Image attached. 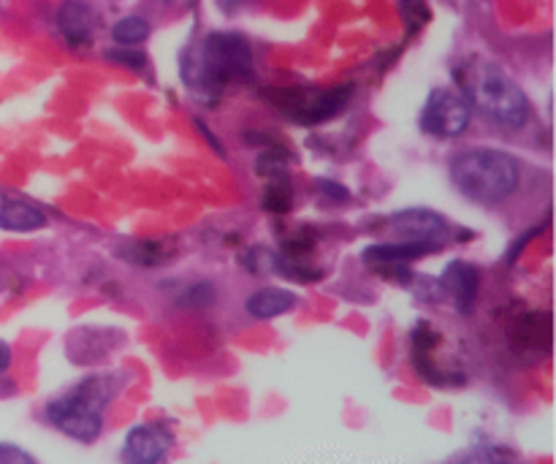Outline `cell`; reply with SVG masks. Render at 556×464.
<instances>
[{
  "label": "cell",
  "instance_id": "cell-15",
  "mask_svg": "<svg viewBox=\"0 0 556 464\" xmlns=\"http://www.w3.org/2000/svg\"><path fill=\"white\" fill-rule=\"evenodd\" d=\"M119 255H125V259L136 266H157L163 264V261L172 259L174 250H163V244L155 242H136L134 248L119 250Z\"/></svg>",
  "mask_w": 556,
  "mask_h": 464
},
{
  "label": "cell",
  "instance_id": "cell-7",
  "mask_svg": "<svg viewBox=\"0 0 556 464\" xmlns=\"http://www.w3.org/2000/svg\"><path fill=\"white\" fill-rule=\"evenodd\" d=\"M391 228H394L405 242H421L429 244L432 250L443 248L451 239V231H454V226L432 210L396 212V215L391 217Z\"/></svg>",
  "mask_w": 556,
  "mask_h": 464
},
{
  "label": "cell",
  "instance_id": "cell-14",
  "mask_svg": "<svg viewBox=\"0 0 556 464\" xmlns=\"http://www.w3.org/2000/svg\"><path fill=\"white\" fill-rule=\"evenodd\" d=\"M112 38L119 47H136V43L150 38V22L144 16H123V20L114 22Z\"/></svg>",
  "mask_w": 556,
  "mask_h": 464
},
{
  "label": "cell",
  "instance_id": "cell-13",
  "mask_svg": "<svg viewBox=\"0 0 556 464\" xmlns=\"http://www.w3.org/2000/svg\"><path fill=\"white\" fill-rule=\"evenodd\" d=\"M90 25L92 16L87 11L85 3H65L63 11H60V27H63V36L68 38L71 43H85L90 38Z\"/></svg>",
  "mask_w": 556,
  "mask_h": 464
},
{
  "label": "cell",
  "instance_id": "cell-2",
  "mask_svg": "<svg viewBox=\"0 0 556 464\" xmlns=\"http://www.w3.org/2000/svg\"><path fill=\"white\" fill-rule=\"evenodd\" d=\"M182 79L199 96H217L228 81L255 79L253 49L237 33H210L201 49L188 52Z\"/></svg>",
  "mask_w": 556,
  "mask_h": 464
},
{
  "label": "cell",
  "instance_id": "cell-18",
  "mask_svg": "<svg viewBox=\"0 0 556 464\" xmlns=\"http://www.w3.org/2000/svg\"><path fill=\"white\" fill-rule=\"evenodd\" d=\"M109 60H114V63L130 65V68H141V65L147 63L144 54L134 52V49H109Z\"/></svg>",
  "mask_w": 556,
  "mask_h": 464
},
{
  "label": "cell",
  "instance_id": "cell-6",
  "mask_svg": "<svg viewBox=\"0 0 556 464\" xmlns=\"http://www.w3.org/2000/svg\"><path fill=\"white\" fill-rule=\"evenodd\" d=\"M472 106L456 87H434L421 109V130L434 139H454L470 128Z\"/></svg>",
  "mask_w": 556,
  "mask_h": 464
},
{
  "label": "cell",
  "instance_id": "cell-9",
  "mask_svg": "<svg viewBox=\"0 0 556 464\" xmlns=\"http://www.w3.org/2000/svg\"><path fill=\"white\" fill-rule=\"evenodd\" d=\"M440 286H443V291L448 293L451 302L462 315H470L478 297V286H481V272L467 264V261H451L445 266L443 277H440Z\"/></svg>",
  "mask_w": 556,
  "mask_h": 464
},
{
  "label": "cell",
  "instance_id": "cell-11",
  "mask_svg": "<svg viewBox=\"0 0 556 464\" xmlns=\"http://www.w3.org/2000/svg\"><path fill=\"white\" fill-rule=\"evenodd\" d=\"M293 304H296V293L286 291V288H261V291L250 293L244 310H248L250 318L269 321L277 315H286Z\"/></svg>",
  "mask_w": 556,
  "mask_h": 464
},
{
  "label": "cell",
  "instance_id": "cell-12",
  "mask_svg": "<svg viewBox=\"0 0 556 464\" xmlns=\"http://www.w3.org/2000/svg\"><path fill=\"white\" fill-rule=\"evenodd\" d=\"M47 226V215L25 201H0V228L3 231H36Z\"/></svg>",
  "mask_w": 556,
  "mask_h": 464
},
{
  "label": "cell",
  "instance_id": "cell-19",
  "mask_svg": "<svg viewBox=\"0 0 556 464\" xmlns=\"http://www.w3.org/2000/svg\"><path fill=\"white\" fill-rule=\"evenodd\" d=\"M282 248H286V253L291 255V259H302V255H307L309 250H313V237H309V234H302V237L288 239Z\"/></svg>",
  "mask_w": 556,
  "mask_h": 464
},
{
  "label": "cell",
  "instance_id": "cell-16",
  "mask_svg": "<svg viewBox=\"0 0 556 464\" xmlns=\"http://www.w3.org/2000/svg\"><path fill=\"white\" fill-rule=\"evenodd\" d=\"M291 201H293L291 188H288V185H282L280 179H271V185H269V188H266V193H264V206H266V210L277 212V215H282V212L291 210Z\"/></svg>",
  "mask_w": 556,
  "mask_h": 464
},
{
  "label": "cell",
  "instance_id": "cell-4",
  "mask_svg": "<svg viewBox=\"0 0 556 464\" xmlns=\"http://www.w3.org/2000/svg\"><path fill=\"white\" fill-rule=\"evenodd\" d=\"M114 384L103 375H90L68 394L58 397L47 405V422L68 438L90 443L103 429V411L114 397Z\"/></svg>",
  "mask_w": 556,
  "mask_h": 464
},
{
  "label": "cell",
  "instance_id": "cell-10",
  "mask_svg": "<svg viewBox=\"0 0 556 464\" xmlns=\"http://www.w3.org/2000/svg\"><path fill=\"white\" fill-rule=\"evenodd\" d=\"M427 253H434V250L429 248V244H421V242L369 244V248L362 253V259H364V264L372 266L375 272L386 275V272H391V269H402V266L410 264V261L424 259Z\"/></svg>",
  "mask_w": 556,
  "mask_h": 464
},
{
  "label": "cell",
  "instance_id": "cell-17",
  "mask_svg": "<svg viewBox=\"0 0 556 464\" xmlns=\"http://www.w3.org/2000/svg\"><path fill=\"white\" fill-rule=\"evenodd\" d=\"M36 456H30L27 451L16 449L11 443H0V464H33Z\"/></svg>",
  "mask_w": 556,
  "mask_h": 464
},
{
  "label": "cell",
  "instance_id": "cell-21",
  "mask_svg": "<svg viewBox=\"0 0 556 464\" xmlns=\"http://www.w3.org/2000/svg\"><path fill=\"white\" fill-rule=\"evenodd\" d=\"M11 367V348L0 340V375Z\"/></svg>",
  "mask_w": 556,
  "mask_h": 464
},
{
  "label": "cell",
  "instance_id": "cell-20",
  "mask_svg": "<svg viewBox=\"0 0 556 464\" xmlns=\"http://www.w3.org/2000/svg\"><path fill=\"white\" fill-rule=\"evenodd\" d=\"M318 190H320V193L329 196V199H334V201H345L348 199V190L342 188V185L331 183V179H318Z\"/></svg>",
  "mask_w": 556,
  "mask_h": 464
},
{
  "label": "cell",
  "instance_id": "cell-3",
  "mask_svg": "<svg viewBox=\"0 0 556 464\" xmlns=\"http://www.w3.org/2000/svg\"><path fill=\"white\" fill-rule=\"evenodd\" d=\"M451 179L465 199L492 206L516 193L521 172L516 158L508 152L472 147L451 161Z\"/></svg>",
  "mask_w": 556,
  "mask_h": 464
},
{
  "label": "cell",
  "instance_id": "cell-5",
  "mask_svg": "<svg viewBox=\"0 0 556 464\" xmlns=\"http://www.w3.org/2000/svg\"><path fill=\"white\" fill-rule=\"evenodd\" d=\"M353 85L334 87V90H318V87H282L271 90L269 101L286 114L288 120L299 125L326 123L334 117L351 98Z\"/></svg>",
  "mask_w": 556,
  "mask_h": 464
},
{
  "label": "cell",
  "instance_id": "cell-8",
  "mask_svg": "<svg viewBox=\"0 0 556 464\" xmlns=\"http://www.w3.org/2000/svg\"><path fill=\"white\" fill-rule=\"evenodd\" d=\"M172 432L161 424H139L125 438V460L136 464H152L166 460L172 449Z\"/></svg>",
  "mask_w": 556,
  "mask_h": 464
},
{
  "label": "cell",
  "instance_id": "cell-1",
  "mask_svg": "<svg viewBox=\"0 0 556 464\" xmlns=\"http://www.w3.org/2000/svg\"><path fill=\"white\" fill-rule=\"evenodd\" d=\"M459 92L489 123L505 130L525 128L530 120V101L525 90L508 76L503 65L483 58H470L454 68Z\"/></svg>",
  "mask_w": 556,
  "mask_h": 464
}]
</instances>
